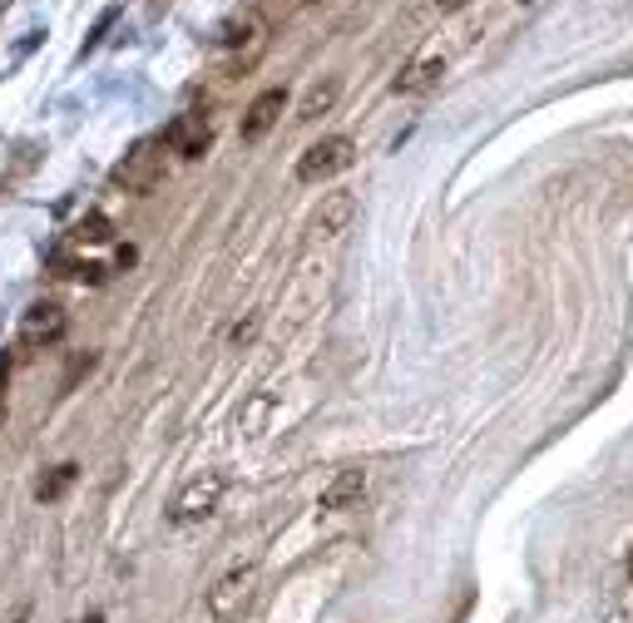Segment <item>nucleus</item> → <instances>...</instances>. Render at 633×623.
Returning a JSON list of instances; mask_svg holds the SVG:
<instances>
[{"mask_svg": "<svg viewBox=\"0 0 633 623\" xmlns=\"http://www.w3.org/2000/svg\"><path fill=\"white\" fill-rule=\"evenodd\" d=\"M109 183L125 193H149L163 183V139H139L125 159L109 169Z\"/></svg>", "mask_w": 633, "mask_h": 623, "instance_id": "nucleus-1", "label": "nucleus"}, {"mask_svg": "<svg viewBox=\"0 0 633 623\" xmlns=\"http://www.w3.org/2000/svg\"><path fill=\"white\" fill-rule=\"evenodd\" d=\"M352 163H356L352 139H346V135H326L298 159V183H326V179H336L342 169H352Z\"/></svg>", "mask_w": 633, "mask_h": 623, "instance_id": "nucleus-2", "label": "nucleus"}, {"mask_svg": "<svg viewBox=\"0 0 633 623\" xmlns=\"http://www.w3.org/2000/svg\"><path fill=\"white\" fill-rule=\"evenodd\" d=\"M253 584H258V569H253V565L228 569V574L208 589V614L218 619V623L243 619V609H248V599H253Z\"/></svg>", "mask_w": 633, "mask_h": 623, "instance_id": "nucleus-3", "label": "nucleus"}, {"mask_svg": "<svg viewBox=\"0 0 633 623\" xmlns=\"http://www.w3.org/2000/svg\"><path fill=\"white\" fill-rule=\"evenodd\" d=\"M65 326H69V316L60 302H30L25 312H20V326H15V336L25 346H55L60 336H65Z\"/></svg>", "mask_w": 633, "mask_h": 623, "instance_id": "nucleus-4", "label": "nucleus"}, {"mask_svg": "<svg viewBox=\"0 0 633 623\" xmlns=\"http://www.w3.org/2000/svg\"><path fill=\"white\" fill-rule=\"evenodd\" d=\"M223 490H228V480H223V475H203V480H193V485L183 490L179 500H173V525H199V519H208L213 509H218Z\"/></svg>", "mask_w": 633, "mask_h": 623, "instance_id": "nucleus-5", "label": "nucleus"}, {"mask_svg": "<svg viewBox=\"0 0 633 623\" xmlns=\"http://www.w3.org/2000/svg\"><path fill=\"white\" fill-rule=\"evenodd\" d=\"M163 149L179 159H203L213 149V125L203 115H179L163 129Z\"/></svg>", "mask_w": 633, "mask_h": 623, "instance_id": "nucleus-6", "label": "nucleus"}, {"mask_svg": "<svg viewBox=\"0 0 633 623\" xmlns=\"http://www.w3.org/2000/svg\"><path fill=\"white\" fill-rule=\"evenodd\" d=\"M282 109H288V89H262V95L248 105V115H243V125H238L243 144H258V139H268L272 129H278Z\"/></svg>", "mask_w": 633, "mask_h": 623, "instance_id": "nucleus-7", "label": "nucleus"}, {"mask_svg": "<svg viewBox=\"0 0 633 623\" xmlns=\"http://www.w3.org/2000/svg\"><path fill=\"white\" fill-rule=\"evenodd\" d=\"M352 218H356V198H352V193H322V203H316V213H312V233L332 238V233H342Z\"/></svg>", "mask_w": 633, "mask_h": 623, "instance_id": "nucleus-8", "label": "nucleus"}, {"mask_svg": "<svg viewBox=\"0 0 633 623\" xmlns=\"http://www.w3.org/2000/svg\"><path fill=\"white\" fill-rule=\"evenodd\" d=\"M362 495H366V470H336V475L326 480V490H322V500H316V505L336 515V509H352Z\"/></svg>", "mask_w": 633, "mask_h": 623, "instance_id": "nucleus-9", "label": "nucleus"}, {"mask_svg": "<svg viewBox=\"0 0 633 623\" xmlns=\"http://www.w3.org/2000/svg\"><path fill=\"white\" fill-rule=\"evenodd\" d=\"M446 75V55H421L416 65H406L401 75H396V95H426V89H436Z\"/></svg>", "mask_w": 633, "mask_h": 623, "instance_id": "nucleus-10", "label": "nucleus"}, {"mask_svg": "<svg viewBox=\"0 0 633 623\" xmlns=\"http://www.w3.org/2000/svg\"><path fill=\"white\" fill-rule=\"evenodd\" d=\"M336 95H342V79L336 75H326V79H316V85L302 95V105H298V125H312V119H322V115H332V105H336Z\"/></svg>", "mask_w": 633, "mask_h": 623, "instance_id": "nucleus-11", "label": "nucleus"}, {"mask_svg": "<svg viewBox=\"0 0 633 623\" xmlns=\"http://www.w3.org/2000/svg\"><path fill=\"white\" fill-rule=\"evenodd\" d=\"M115 238V223L105 218V213H85V218L69 228V243H79V248H99V243Z\"/></svg>", "mask_w": 633, "mask_h": 623, "instance_id": "nucleus-12", "label": "nucleus"}, {"mask_svg": "<svg viewBox=\"0 0 633 623\" xmlns=\"http://www.w3.org/2000/svg\"><path fill=\"white\" fill-rule=\"evenodd\" d=\"M69 485H75V465H55L50 475L35 480V500H60Z\"/></svg>", "mask_w": 633, "mask_h": 623, "instance_id": "nucleus-13", "label": "nucleus"}, {"mask_svg": "<svg viewBox=\"0 0 633 623\" xmlns=\"http://www.w3.org/2000/svg\"><path fill=\"white\" fill-rule=\"evenodd\" d=\"M248 20H243V25H238V20H223V25H218V35H213V40H218V45H238V40H248Z\"/></svg>", "mask_w": 633, "mask_h": 623, "instance_id": "nucleus-14", "label": "nucleus"}, {"mask_svg": "<svg viewBox=\"0 0 633 623\" xmlns=\"http://www.w3.org/2000/svg\"><path fill=\"white\" fill-rule=\"evenodd\" d=\"M69 272H75L79 282H105V268H99V262H69Z\"/></svg>", "mask_w": 633, "mask_h": 623, "instance_id": "nucleus-15", "label": "nucleus"}, {"mask_svg": "<svg viewBox=\"0 0 633 623\" xmlns=\"http://www.w3.org/2000/svg\"><path fill=\"white\" fill-rule=\"evenodd\" d=\"M253 332H258V322H248V326H243V322H238V326H233V342H248V336H253Z\"/></svg>", "mask_w": 633, "mask_h": 623, "instance_id": "nucleus-16", "label": "nucleus"}, {"mask_svg": "<svg viewBox=\"0 0 633 623\" xmlns=\"http://www.w3.org/2000/svg\"><path fill=\"white\" fill-rule=\"evenodd\" d=\"M436 6H441L446 15H451V10H465V6H471V0H436Z\"/></svg>", "mask_w": 633, "mask_h": 623, "instance_id": "nucleus-17", "label": "nucleus"}, {"mask_svg": "<svg viewBox=\"0 0 633 623\" xmlns=\"http://www.w3.org/2000/svg\"><path fill=\"white\" fill-rule=\"evenodd\" d=\"M79 623H105V619H99V614H85V619H79Z\"/></svg>", "mask_w": 633, "mask_h": 623, "instance_id": "nucleus-18", "label": "nucleus"}, {"mask_svg": "<svg viewBox=\"0 0 633 623\" xmlns=\"http://www.w3.org/2000/svg\"><path fill=\"white\" fill-rule=\"evenodd\" d=\"M0 421H6V396H0Z\"/></svg>", "mask_w": 633, "mask_h": 623, "instance_id": "nucleus-19", "label": "nucleus"}, {"mask_svg": "<svg viewBox=\"0 0 633 623\" xmlns=\"http://www.w3.org/2000/svg\"><path fill=\"white\" fill-rule=\"evenodd\" d=\"M629 579H633V549H629Z\"/></svg>", "mask_w": 633, "mask_h": 623, "instance_id": "nucleus-20", "label": "nucleus"}]
</instances>
